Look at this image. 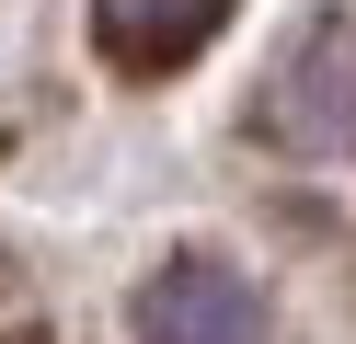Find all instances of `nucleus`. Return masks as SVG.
Wrapping results in <instances>:
<instances>
[{"label": "nucleus", "instance_id": "f03ea898", "mask_svg": "<svg viewBox=\"0 0 356 344\" xmlns=\"http://www.w3.org/2000/svg\"><path fill=\"white\" fill-rule=\"evenodd\" d=\"M138 344H276L264 321V287L218 252H172L138 287Z\"/></svg>", "mask_w": 356, "mask_h": 344}, {"label": "nucleus", "instance_id": "f257e3e1", "mask_svg": "<svg viewBox=\"0 0 356 344\" xmlns=\"http://www.w3.org/2000/svg\"><path fill=\"white\" fill-rule=\"evenodd\" d=\"M264 138L322 149V161H356V12L310 23V35L287 46V69L264 81Z\"/></svg>", "mask_w": 356, "mask_h": 344}, {"label": "nucleus", "instance_id": "7ed1b4c3", "mask_svg": "<svg viewBox=\"0 0 356 344\" xmlns=\"http://www.w3.org/2000/svg\"><path fill=\"white\" fill-rule=\"evenodd\" d=\"M218 23H230V0H92V46L115 69H138V81L149 69H184Z\"/></svg>", "mask_w": 356, "mask_h": 344}]
</instances>
